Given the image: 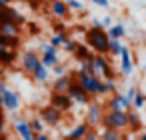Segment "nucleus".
I'll return each mask as SVG.
<instances>
[{"label":"nucleus","mask_w":146,"mask_h":140,"mask_svg":"<svg viewBox=\"0 0 146 140\" xmlns=\"http://www.w3.org/2000/svg\"><path fill=\"white\" fill-rule=\"evenodd\" d=\"M74 82H76V84H78L86 94H90V98H92V96H102V94H106L104 80H102L100 76H96V74L78 72V74H76V78H74Z\"/></svg>","instance_id":"1"},{"label":"nucleus","mask_w":146,"mask_h":140,"mask_svg":"<svg viewBox=\"0 0 146 140\" xmlns=\"http://www.w3.org/2000/svg\"><path fill=\"white\" fill-rule=\"evenodd\" d=\"M86 42L96 54H108L110 38L104 28H88L86 30Z\"/></svg>","instance_id":"2"},{"label":"nucleus","mask_w":146,"mask_h":140,"mask_svg":"<svg viewBox=\"0 0 146 140\" xmlns=\"http://www.w3.org/2000/svg\"><path fill=\"white\" fill-rule=\"evenodd\" d=\"M94 72L102 80H110L112 78V68H110V62H108L106 54H94Z\"/></svg>","instance_id":"3"},{"label":"nucleus","mask_w":146,"mask_h":140,"mask_svg":"<svg viewBox=\"0 0 146 140\" xmlns=\"http://www.w3.org/2000/svg\"><path fill=\"white\" fill-rule=\"evenodd\" d=\"M42 66V62H40V56L34 52V50H26L24 54H22V70L26 72V74H32L36 68H40Z\"/></svg>","instance_id":"4"},{"label":"nucleus","mask_w":146,"mask_h":140,"mask_svg":"<svg viewBox=\"0 0 146 140\" xmlns=\"http://www.w3.org/2000/svg\"><path fill=\"white\" fill-rule=\"evenodd\" d=\"M40 120L46 124V126H58L62 122V112L52 108V106H44L40 110Z\"/></svg>","instance_id":"5"},{"label":"nucleus","mask_w":146,"mask_h":140,"mask_svg":"<svg viewBox=\"0 0 146 140\" xmlns=\"http://www.w3.org/2000/svg\"><path fill=\"white\" fill-rule=\"evenodd\" d=\"M102 114H104L102 106H100L98 102H90V104H88V110H86V124H88L90 128H94V126H100Z\"/></svg>","instance_id":"6"},{"label":"nucleus","mask_w":146,"mask_h":140,"mask_svg":"<svg viewBox=\"0 0 146 140\" xmlns=\"http://www.w3.org/2000/svg\"><path fill=\"white\" fill-rule=\"evenodd\" d=\"M68 98L72 100V102H76V104H82V106H86V104H90V94H86L76 82H72L70 84V88H68Z\"/></svg>","instance_id":"7"},{"label":"nucleus","mask_w":146,"mask_h":140,"mask_svg":"<svg viewBox=\"0 0 146 140\" xmlns=\"http://www.w3.org/2000/svg\"><path fill=\"white\" fill-rule=\"evenodd\" d=\"M106 106H108V110H120V112H126V110L132 108V104L126 100V96L124 94H118V92H114L110 96V100H108Z\"/></svg>","instance_id":"8"},{"label":"nucleus","mask_w":146,"mask_h":140,"mask_svg":"<svg viewBox=\"0 0 146 140\" xmlns=\"http://www.w3.org/2000/svg\"><path fill=\"white\" fill-rule=\"evenodd\" d=\"M74 78H76V74H64V76H58V78L54 80V84H52V92H54V94H66L68 88H70V84L74 82Z\"/></svg>","instance_id":"9"},{"label":"nucleus","mask_w":146,"mask_h":140,"mask_svg":"<svg viewBox=\"0 0 146 140\" xmlns=\"http://www.w3.org/2000/svg\"><path fill=\"white\" fill-rule=\"evenodd\" d=\"M20 106V94L14 90H6L2 94V108H6L8 112H16Z\"/></svg>","instance_id":"10"},{"label":"nucleus","mask_w":146,"mask_h":140,"mask_svg":"<svg viewBox=\"0 0 146 140\" xmlns=\"http://www.w3.org/2000/svg\"><path fill=\"white\" fill-rule=\"evenodd\" d=\"M50 106L56 108V110H60V112L64 114L66 110L72 108V100L68 98V94H54V92H52V96H50Z\"/></svg>","instance_id":"11"},{"label":"nucleus","mask_w":146,"mask_h":140,"mask_svg":"<svg viewBox=\"0 0 146 140\" xmlns=\"http://www.w3.org/2000/svg\"><path fill=\"white\" fill-rule=\"evenodd\" d=\"M14 130L16 134L22 138V140H34V134L28 126V120H22V118H14Z\"/></svg>","instance_id":"12"},{"label":"nucleus","mask_w":146,"mask_h":140,"mask_svg":"<svg viewBox=\"0 0 146 140\" xmlns=\"http://www.w3.org/2000/svg\"><path fill=\"white\" fill-rule=\"evenodd\" d=\"M120 72L124 76L132 74V56H130V50L126 46H122V52H120Z\"/></svg>","instance_id":"13"},{"label":"nucleus","mask_w":146,"mask_h":140,"mask_svg":"<svg viewBox=\"0 0 146 140\" xmlns=\"http://www.w3.org/2000/svg\"><path fill=\"white\" fill-rule=\"evenodd\" d=\"M90 130H92V128H90V126L86 124V120H84V122L76 124V126H74V128L66 134V140H82V138H84Z\"/></svg>","instance_id":"14"},{"label":"nucleus","mask_w":146,"mask_h":140,"mask_svg":"<svg viewBox=\"0 0 146 140\" xmlns=\"http://www.w3.org/2000/svg\"><path fill=\"white\" fill-rule=\"evenodd\" d=\"M50 12H52V16H56V18H66V16L70 14L68 4L62 2V0H50Z\"/></svg>","instance_id":"15"},{"label":"nucleus","mask_w":146,"mask_h":140,"mask_svg":"<svg viewBox=\"0 0 146 140\" xmlns=\"http://www.w3.org/2000/svg\"><path fill=\"white\" fill-rule=\"evenodd\" d=\"M2 20H8V22H14V24H24V16L18 12V10H14V8H10V6H6L4 10H2Z\"/></svg>","instance_id":"16"},{"label":"nucleus","mask_w":146,"mask_h":140,"mask_svg":"<svg viewBox=\"0 0 146 140\" xmlns=\"http://www.w3.org/2000/svg\"><path fill=\"white\" fill-rule=\"evenodd\" d=\"M0 34L10 36V38H16V36L20 34V26H18V24H14V22L2 20V22H0Z\"/></svg>","instance_id":"17"},{"label":"nucleus","mask_w":146,"mask_h":140,"mask_svg":"<svg viewBox=\"0 0 146 140\" xmlns=\"http://www.w3.org/2000/svg\"><path fill=\"white\" fill-rule=\"evenodd\" d=\"M14 60H16V52L12 48L0 46V64H2V66H10Z\"/></svg>","instance_id":"18"},{"label":"nucleus","mask_w":146,"mask_h":140,"mask_svg":"<svg viewBox=\"0 0 146 140\" xmlns=\"http://www.w3.org/2000/svg\"><path fill=\"white\" fill-rule=\"evenodd\" d=\"M126 118H128V128H132V130L142 128V120L138 116V110H126Z\"/></svg>","instance_id":"19"},{"label":"nucleus","mask_w":146,"mask_h":140,"mask_svg":"<svg viewBox=\"0 0 146 140\" xmlns=\"http://www.w3.org/2000/svg\"><path fill=\"white\" fill-rule=\"evenodd\" d=\"M124 132H120V130H102V134H100V140H124Z\"/></svg>","instance_id":"20"},{"label":"nucleus","mask_w":146,"mask_h":140,"mask_svg":"<svg viewBox=\"0 0 146 140\" xmlns=\"http://www.w3.org/2000/svg\"><path fill=\"white\" fill-rule=\"evenodd\" d=\"M124 32H126V30H124V26H122V24H112V26L108 28V32H106V34H108V38L120 40V38L124 36Z\"/></svg>","instance_id":"21"},{"label":"nucleus","mask_w":146,"mask_h":140,"mask_svg":"<svg viewBox=\"0 0 146 140\" xmlns=\"http://www.w3.org/2000/svg\"><path fill=\"white\" fill-rule=\"evenodd\" d=\"M40 62H42V66H44V68H48V70H50V68H52V66H56L60 60H58V54H42V56H40Z\"/></svg>","instance_id":"22"},{"label":"nucleus","mask_w":146,"mask_h":140,"mask_svg":"<svg viewBox=\"0 0 146 140\" xmlns=\"http://www.w3.org/2000/svg\"><path fill=\"white\" fill-rule=\"evenodd\" d=\"M78 72L96 74V72H94V54H92L90 58H86V60H82V62H80V70H78Z\"/></svg>","instance_id":"23"},{"label":"nucleus","mask_w":146,"mask_h":140,"mask_svg":"<svg viewBox=\"0 0 146 140\" xmlns=\"http://www.w3.org/2000/svg\"><path fill=\"white\" fill-rule=\"evenodd\" d=\"M32 78H34L36 82H40V84H46V80H48V68H44V66L36 68V70L32 72Z\"/></svg>","instance_id":"24"},{"label":"nucleus","mask_w":146,"mask_h":140,"mask_svg":"<svg viewBox=\"0 0 146 140\" xmlns=\"http://www.w3.org/2000/svg\"><path fill=\"white\" fill-rule=\"evenodd\" d=\"M74 56H76V60H78V62H82V60L90 58L92 54H90L88 46H82V44H78V46H76V50H74Z\"/></svg>","instance_id":"25"},{"label":"nucleus","mask_w":146,"mask_h":140,"mask_svg":"<svg viewBox=\"0 0 146 140\" xmlns=\"http://www.w3.org/2000/svg\"><path fill=\"white\" fill-rule=\"evenodd\" d=\"M120 52H122V42H120V40L110 38V44H108V54H112V56H120Z\"/></svg>","instance_id":"26"},{"label":"nucleus","mask_w":146,"mask_h":140,"mask_svg":"<svg viewBox=\"0 0 146 140\" xmlns=\"http://www.w3.org/2000/svg\"><path fill=\"white\" fill-rule=\"evenodd\" d=\"M28 126H30L32 134H40V132H44V122H42L40 118H32V120H28Z\"/></svg>","instance_id":"27"},{"label":"nucleus","mask_w":146,"mask_h":140,"mask_svg":"<svg viewBox=\"0 0 146 140\" xmlns=\"http://www.w3.org/2000/svg\"><path fill=\"white\" fill-rule=\"evenodd\" d=\"M66 40H68V36H66V34H64V32H58V34H54V36H52V38H50V44H52V46H56V48H58V46H62V44H64V42H66Z\"/></svg>","instance_id":"28"},{"label":"nucleus","mask_w":146,"mask_h":140,"mask_svg":"<svg viewBox=\"0 0 146 140\" xmlns=\"http://www.w3.org/2000/svg\"><path fill=\"white\" fill-rule=\"evenodd\" d=\"M144 104H146V94H140V92H138V94L134 96V100H132V106H134V110H140Z\"/></svg>","instance_id":"29"},{"label":"nucleus","mask_w":146,"mask_h":140,"mask_svg":"<svg viewBox=\"0 0 146 140\" xmlns=\"http://www.w3.org/2000/svg\"><path fill=\"white\" fill-rule=\"evenodd\" d=\"M40 50H42V54H58V48H56V46H52L50 42L42 44V46H40Z\"/></svg>","instance_id":"30"},{"label":"nucleus","mask_w":146,"mask_h":140,"mask_svg":"<svg viewBox=\"0 0 146 140\" xmlns=\"http://www.w3.org/2000/svg\"><path fill=\"white\" fill-rule=\"evenodd\" d=\"M76 46H78V44H76L74 40H70V38H68V40H66V42L62 44V48H64V50H66L68 54H74V50H76Z\"/></svg>","instance_id":"31"},{"label":"nucleus","mask_w":146,"mask_h":140,"mask_svg":"<svg viewBox=\"0 0 146 140\" xmlns=\"http://www.w3.org/2000/svg\"><path fill=\"white\" fill-rule=\"evenodd\" d=\"M104 88H106V94H114V92H118L116 90V82L110 78V80H104Z\"/></svg>","instance_id":"32"},{"label":"nucleus","mask_w":146,"mask_h":140,"mask_svg":"<svg viewBox=\"0 0 146 140\" xmlns=\"http://www.w3.org/2000/svg\"><path fill=\"white\" fill-rule=\"evenodd\" d=\"M66 4H68V10H82V8H84L80 0H68Z\"/></svg>","instance_id":"33"},{"label":"nucleus","mask_w":146,"mask_h":140,"mask_svg":"<svg viewBox=\"0 0 146 140\" xmlns=\"http://www.w3.org/2000/svg\"><path fill=\"white\" fill-rule=\"evenodd\" d=\"M52 74L58 78V76H64L66 74V68L62 66V64H56V66H52Z\"/></svg>","instance_id":"34"},{"label":"nucleus","mask_w":146,"mask_h":140,"mask_svg":"<svg viewBox=\"0 0 146 140\" xmlns=\"http://www.w3.org/2000/svg\"><path fill=\"white\" fill-rule=\"evenodd\" d=\"M136 94H138V90H136L134 86H130V88H128V92H126L124 96H126V100H128V102L132 104V100H134V96H136Z\"/></svg>","instance_id":"35"},{"label":"nucleus","mask_w":146,"mask_h":140,"mask_svg":"<svg viewBox=\"0 0 146 140\" xmlns=\"http://www.w3.org/2000/svg\"><path fill=\"white\" fill-rule=\"evenodd\" d=\"M82 140H100V136H98V134H96L94 130H90V132H88V134H86V136H84Z\"/></svg>","instance_id":"36"},{"label":"nucleus","mask_w":146,"mask_h":140,"mask_svg":"<svg viewBox=\"0 0 146 140\" xmlns=\"http://www.w3.org/2000/svg\"><path fill=\"white\" fill-rule=\"evenodd\" d=\"M6 90H8V84H6V80H4V78H0V96H2Z\"/></svg>","instance_id":"37"},{"label":"nucleus","mask_w":146,"mask_h":140,"mask_svg":"<svg viewBox=\"0 0 146 140\" xmlns=\"http://www.w3.org/2000/svg\"><path fill=\"white\" fill-rule=\"evenodd\" d=\"M34 140H50V136L46 132H40V134H34Z\"/></svg>","instance_id":"38"},{"label":"nucleus","mask_w":146,"mask_h":140,"mask_svg":"<svg viewBox=\"0 0 146 140\" xmlns=\"http://www.w3.org/2000/svg\"><path fill=\"white\" fill-rule=\"evenodd\" d=\"M92 2H94V4H98V6H102V8H108V4H110L108 0H92Z\"/></svg>","instance_id":"39"},{"label":"nucleus","mask_w":146,"mask_h":140,"mask_svg":"<svg viewBox=\"0 0 146 140\" xmlns=\"http://www.w3.org/2000/svg\"><path fill=\"white\" fill-rule=\"evenodd\" d=\"M110 26H112V18H110V16H106V18L102 20V28H110Z\"/></svg>","instance_id":"40"},{"label":"nucleus","mask_w":146,"mask_h":140,"mask_svg":"<svg viewBox=\"0 0 146 140\" xmlns=\"http://www.w3.org/2000/svg\"><path fill=\"white\" fill-rule=\"evenodd\" d=\"M0 134H4V116L0 112Z\"/></svg>","instance_id":"41"},{"label":"nucleus","mask_w":146,"mask_h":140,"mask_svg":"<svg viewBox=\"0 0 146 140\" xmlns=\"http://www.w3.org/2000/svg\"><path fill=\"white\" fill-rule=\"evenodd\" d=\"M8 2H10V0H0V12H2V10L8 6Z\"/></svg>","instance_id":"42"},{"label":"nucleus","mask_w":146,"mask_h":140,"mask_svg":"<svg viewBox=\"0 0 146 140\" xmlns=\"http://www.w3.org/2000/svg\"><path fill=\"white\" fill-rule=\"evenodd\" d=\"M0 140H12L10 136H6V134H0Z\"/></svg>","instance_id":"43"},{"label":"nucleus","mask_w":146,"mask_h":140,"mask_svg":"<svg viewBox=\"0 0 146 140\" xmlns=\"http://www.w3.org/2000/svg\"><path fill=\"white\" fill-rule=\"evenodd\" d=\"M140 140H146V130L142 132V136H140Z\"/></svg>","instance_id":"44"},{"label":"nucleus","mask_w":146,"mask_h":140,"mask_svg":"<svg viewBox=\"0 0 146 140\" xmlns=\"http://www.w3.org/2000/svg\"><path fill=\"white\" fill-rule=\"evenodd\" d=\"M0 110H2V96H0Z\"/></svg>","instance_id":"45"},{"label":"nucleus","mask_w":146,"mask_h":140,"mask_svg":"<svg viewBox=\"0 0 146 140\" xmlns=\"http://www.w3.org/2000/svg\"><path fill=\"white\" fill-rule=\"evenodd\" d=\"M0 22H2V12H0Z\"/></svg>","instance_id":"46"},{"label":"nucleus","mask_w":146,"mask_h":140,"mask_svg":"<svg viewBox=\"0 0 146 140\" xmlns=\"http://www.w3.org/2000/svg\"><path fill=\"white\" fill-rule=\"evenodd\" d=\"M124 140H130V138H128V136H124Z\"/></svg>","instance_id":"47"},{"label":"nucleus","mask_w":146,"mask_h":140,"mask_svg":"<svg viewBox=\"0 0 146 140\" xmlns=\"http://www.w3.org/2000/svg\"><path fill=\"white\" fill-rule=\"evenodd\" d=\"M62 2H68V0H62Z\"/></svg>","instance_id":"48"}]
</instances>
